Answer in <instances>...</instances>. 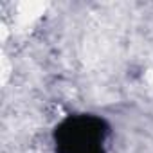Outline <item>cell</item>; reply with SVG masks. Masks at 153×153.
I'll list each match as a JSON object with an SVG mask.
<instances>
[{
  "instance_id": "1",
  "label": "cell",
  "mask_w": 153,
  "mask_h": 153,
  "mask_svg": "<svg viewBox=\"0 0 153 153\" xmlns=\"http://www.w3.org/2000/svg\"><path fill=\"white\" fill-rule=\"evenodd\" d=\"M108 126L96 115H70L56 126L54 142L58 153H106L103 142Z\"/></svg>"
}]
</instances>
